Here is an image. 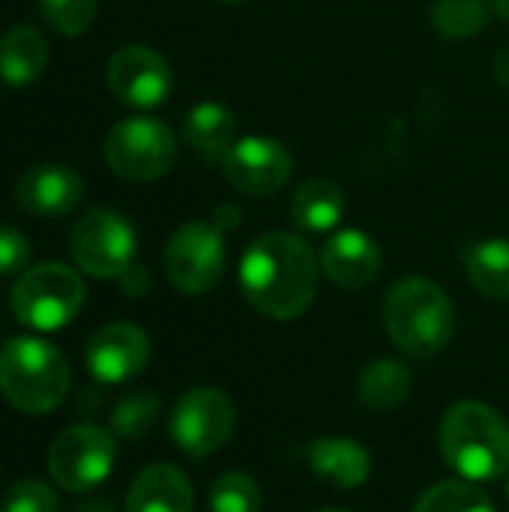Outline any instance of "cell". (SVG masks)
Masks as SVG:
<instances>
[{"label":"cell","instance_id":"cell-1","mask_svg":"<svg viewBox=\"0 0 509 512\" xmlns=\"http://www.w3.org/2000/svg\"><path fill=\"white\" fill-rule=\"evenodd\" d=\"M237 279L255 312L273 321H294L318 294V258L300 234L270 231L249 243Z\"/></svg>","mask_w":509,"mask_h":512},{"label":"cell","instance_id":"cell-2","mask_svg":"<svg viewBox=\"0 0 509 512\" xmlns=\"http://www.w3.org/2000/svg\"><path fill=\"white\" fill-rule=\"evenodd\" d=\"M384 327L405 357L432 360L453 342L456 309L438 282L408 276L399 279L384 300Z\"/></svg>","mask_w":509,"mask_h":512},{"label":"cell","instance_id":"cell-3","mask_svg":"<svg viewBox=\"0 0 509 512\" xmlns=\"http://www.w3.org/2000/svg\"><path fill=\"white\" fill-rule=\"evenodd\" d=\"M438 441L447 465L471 483H492L509 471L507 420L483 402L453 405L441 420Z\"/></svg>","mask_w":509,"mask_h":512},{"label":"cell","instance_id":"cell-4","mask_svg":"<svg viewBox=\"0 0 509 512\" xmlns=\"http://www.w3.org/2000/svg\"><path fill=\"white\" fill-rule=\"evenodd\" d=\"M0 393L24 414H48L69 393V363L45 339H9L0 348Z\"/></svg>","mask_w":509,"mask_h":512},{"label":"cell","instance_id":"cell-5","mask_svg":"<svg viewBox=\"0 0 509 512\" xmlns=\"http://www.w3.org/2000/svg\"><path fill=\"white\" fill-rule=\"evenodd\" d=\"M9 303L24 327L54 333L78 318L84 306V282L72 267L45 261L18 276Z\"/></svg>","mask_w":509,"mask_h":512},{"label":"cell","instance_id":"cell-6","mask_svg":"<svg viewBox=\"0 0 509 512\" xmlns=\"http://www.w3.org/2000/svg\"><path fill=\"white\" fill-rule=\"evenodd\" d=\"M174 159L177 138L171 126L156 117H126L105 135V162L129 183H150L162 177Z\"/></svg>","mask_w":509,"mask_h":512},{"label":"cell","instance_id":"cell-7","mask_svg":"<svg viewBox=\"0 0 509 512\" xmlns=\"http://www.w3.org/2000/svg\"><path fill=\"white\" fill-rule=\"evenodd\" d=\"M69 252L87 276L117 279L129 264H135L138 237L126 216L96 207L75 222L69 234Z\"/></svg>","mask_w":509,"mask_h":512},{"label":"cell","instance_id":"cell-8","mask_svg":"<svg viewBox=\"0 0 509 512\" xmlns=\"http://www.w3.org/2000/svg\"><path fill=\"white\" fill-rule=\"evenodd\" d=\"M114 459H117L114 438L93 423H78L54 438L48 450V471L60 489L81 495L108 480Z\"/></svg>","mask_w":509,"mask_h":512},{"label":"cell","instance_id":"cell-9","mask_svg":"<svg viewBox=\"0 0 509 512\" xmlns=\"http://www.w3.org/2000/svg\"><path fill=\"white\" fill-rule=\"evenodd\" d=\"M165 273L183 294H207L225 273V231L216 222H186L165 246Z\"/></svg>","mask_w":509,"mask_h":512},{"label":"cell","instance_id":"cell-10","mask_svg":"<svg viewBox=\"0 0 509 512\" xmlns=\"http://www.w3.org/2000/svg\"><path fill=\"white\" fill-rule=\"evenodd\" d=\"M234 420H237V411L225 390L192 387L174 402L168 429H171L174 444L186 456L204 459L216 453L219 447H225V441L234 432Z\"/></svg>","mask_w":509,"mask_h":512},{"label":"cell","instance_id":"cell-11","mask_svg":"<svg viewBox=\"0 0 509 512\" xmlns=\"http://www.w3.org/2000/svg\"><path fill=\"white\" fill-rule=\"evenodd\" d=\"M219 168L237 192L249 198H267L291 180L294 159L288 147L276 138L243 135L231 144Z\"/></svg>","mask_w":509,"mask_h":512},{"label":"cell","instance_id":"cell-12","mask_svg":"<svg viewBox=\"0 0 509 512\" xmlns=\"http://www.w3.org/2000/svg\"><path fill=\"white\" fill-rule=\"evenodd\" d=\"M108 87L123 105L156 108L171 96L174 75L168 60L150 45H123L108 60Z\"/></svg>","mask_w":509,"mask_h":512},{"label":"cell","instance_id":"cell-13","mask_svg":"<svg viewBox=\"0 0 509 512\" xmlns=\"http://www.w3.org/2000/svg\"><path fill=\"white\" fill-rule=\"evenodd\" d=\"M150 360V339L141 327L117 321L99 327L84 348L90 375L102 384H126L144 372Z\"/></svg>","mask_w":509,"mask_h":512},{"label":"cell","instance_id":"cell-14","mask_svg":"<svg viewBox=\"0 0 509 512\" xmlns=\"http://www.w3.org/2000/svg\"><path fill=\"white\" fill-rule=\"evenodd\" d=\"M84 198V183L69 165H30L15 183V201L24 213L39 219H57L72 213Z\"/></svg>","mask_w":509,"mask_h":512},{"label":"cell","instance_id":"cell-15","mask_svg":"<svg viewBox=\"0 0 509 512\" xmlns=\"http://www.w3.org/2000/svg\"><path fill=\"white\" fill-rule=\"evenodd\" d=\"M321 267L333 285L360 291V288H369L381 276L384 252L372 240V234L360 228H342L327 237L321 249Z\"/></svg>","mask_w":509,"mask_h":512},{"label":"cell","instance_id":"cell-16","mask_svg":"<svg viewBox=\"0 0 509 512\" xmlns=\"http://www.w3.org/2000/svg\"><path fill=\"white\" fill-rule=\"evenodd\" d=\"M195 492L174 465H147L129 486L126 512H192Z\"/></svg>","mask_w":509,"mask_h":512},{"label":"cell","instance_id":"cell-17","mask_svg":"<svg viewBox=\"0 0 509 512\" xmlns=\"http://www.w3.org/2000/svg\"><path fill=\"white\" fill-rule=\"evenodd\" d=\"M309 468L327 486L351 492L369 480L372 456L360 441L333 435V438H318L309 444Z\"/></svg>","mask_w":509,"mask_h":512},{"label":"cell","instance_id":"cell-18","mask_svg":"<svg viewBox=\"0 0 509 512\" xmlns=\"http://www.w3.org/2000/svg\"><path fill=\"white\" fill-rule=\"evenodd\" d=\"M183 141L210 165H222L237 141V117L219 102H198L183 120Z\"/></svg>","mask_w":509,"mask_h":512},{"label":"cell","instance_id":"cell-19","mask_svg":"<svg viewBox=\"0 0 509 512\" xmlns=\"http://www.w3.org/2000/svg\"><path fill=\"white\" fill-rule=\"evenodd\" d=\"M48 63V45L30 24H15L0 39V78L12 87L33 84Z\"/></svg>","mask_w":509,"mask_h":512},{"label":"cell","instance_id":"cell-20","mask_svg":"<svg viewBox=\"0 0 509 512\" xmlns=\"http://www.w3.org/2000/svg\"><path fill=\"white\" fill-rule=\"evenodd\" d=\"M291 222L306 234H327L345 216V195L333 180H309L291 198Z\"/></svg>","mask_w":509,"mask_h":512},{"label":"cell","instance_id":"cell-21","mask_svg":"<svg viewBox=\"0 0 509 512\" xmlns=\"http://www.w3.org/2000/svg\"><path fill=\"white\" fill-rule=\"evenodd\" d=\"M411 369L399 360H375L357 378V396L369 411H396L411 396Z\"/></svg>","mask_w":509,"mask_h":512},{"label":"cell","instance_id":"cell-22","mask_svg":"<svg viewBox=\"0 0 509 512\" xmlns=\"http://www.w3.org/2000/svg\"><path fill=\"white\" fill-rule=\"evenodd\" d=\"M465 270L471 285L498 303H509V240L492 237L468 246L465 252Z\"/></svg>","mask_w":509,"mask_h":512},{"label":"cell","instance_id":"cell-23","mask_svg":"<svg viewBox=\"0 0 509 512\" xmlns=\"http://www.w3.org/2000/svg\"><path fill=\"white\" fill-rule=\"evenodd\" d=\"M432 27L447 39H471L483 33L495 15L492 0H435Z\"/></svg>","mask_w":509,"mask_h":512},{"label":"cell","instance_id":"cell-24","mask_svg":"<svg viewBox=\"0 0 509 512\" xmlns=\"http://www.w3.org/2000/svg\"><path fill=\"white\" fill-rule=\"evenodd\" d=\"M414 512H495V504L471 483L444 480L420 495Z\"/></svg>","mask_w":509,"mask_h":512},{"label":"cell","instance_id":"cell-25","mask_svg":"<svg viewBox=\"0 0 509 512\" xmlns=\"http://www.w3.org/2000/svg\"><path fill=\"white\" fill-rule=\"evenodd\" d=\"M162 414V402L156 393L150 390H135V393H126L114 411H111V429L120 435V438H141L147 435L156 420Z\"/></svg>","mask_w":509,"mask_h":512},{"label":"cell","instance_id":"cell-26","mask_svg":"<svg viewBox=\"0 0 509 512\" xmlns=\"http://www.w3.org/2000/svg\"><path fill=\"white\" fill-rule=\"evenodd\" d=\"M261 489L246 471H228L210 486V512H261Z\"/></svg>","mask_w":509,"mask_h":512},{"label":"cell","instance_id":"cell-27","mask_svg":"<svg viewBox=\"0 0 509 512\" xmlns=\"http://www.w3.org/2000/svg\"><path fill=\"white\" fill-rule=\"evenodd\" d=\"M39 12L60 36H78L93 24L96 0H39Z\"/></svg>","mask_w":509,"mask_h":512},{"label":"cell","instance_id":"cell-28","mask_svg":"<svg viewBox=\"0 0 509 512\" xmlns=\"http://www.w3.org/2000/svg\"><path fill=\"white\" fill-rule=\"evenodd\" d=\"M57 495L51 486L39 483V480H18L3 504H0V512H57Z\"/></svg>","mask_w":509,"mask_h":512},{"label":"cell","instance_id":"cell-29","mask_svg":"<svg viewBox=\"0 0 509 512\" xmlns=\"http://www.w3.org/2000/svg\"><path fill=\"white\" fill-rule=\"evenodd\" d=\"M30 264V240L9 225H0V276L24 273Z\"/></svg>","mask_w":509,"mask_h":512},{"label":"cell","instance_id":"cell-30","mask_svg":"<svg viewBox=\"0 0 509 512\" xmlns=\"http://www.w3.org/2000/svg\"><path fill=\"white\" fill-rule=\"evenodd\" d=\"M117 282H120V288H123L126 294H132V297H141V294L150 291V273H147L141 264H129V267L117 276Z\"/></svg>","mask_w":509,"mask_h":512},{"label":"cell","instance_id":"cell-31","mask_svg":"<svg viewBox=\"0 0 509 512\" xmlns=\"http://www.w3.org/2000/svg\"><path fill=\"white\" fill-rule=\"evenodd\" d=\"M213 216H216L213 222H216L222 231H234V228L240 225V210H237L234 204H219Z\"/></svg>","mask_w":509,"mask_h":512},{"label":"cell","instance_id":"cell-32","mask_svg":"<svg viewBox=\"0 0 509 512\" xmlns=\"http://www.w3.org/2000/svg\"><path fill=\"white\" fill-rule=\"evenodd\" d=\"M492 75H495V81H501L504 87H509V48L498 51L492 57Z\"/></svg>","mask_w":509,"mask_h":512},{"label":"cell","instance_id":"cell-33","mask_svg":"<svg viewBox=\"0 0 509 512\" xmlns=\"http://www.w3.org/2000/svg\"><path fill=\"white\" fill-rule=\"evenodd\" d=\"M492 6H495V15L509 24V0H492Z\"/></svg>","mask_w":509,"mask_h":512},{"label":"cell","instance_id":"cell-34","mask_svg":"<svg viewBox=\"0 0 509 512\" xmlns=\"http://www.w3.org/2000/svg\"><path fill=\"white\" fill-rule=\"evenodd\" d=\"M78 512H114V507H111V504H105V501H90L87 507H81Z\"/></svg>","mask_w":509,"mask_h":512},{"label":"cell","instance_id":"cell-35","mask_svg":"<svg viewBox=\"0 0 509 512\" xmlns=\"http://www.w3.org/2000/svg\"><path fill=\"white\" fill-rule=\"evenodd\" d=\"M318 512H351V510H342V507H324V510Z\"/></svg>","mask_w":509,"mask_h":512},{"label":"cell","instance_id":"cell-36","mask_svg":"<svg viewBox=\"0 0 509 512\" xmlns=\"http://www.w3.org/2000/svg\"><path fill=\"white\" fill-rule=\"evenodd\" d=\"M225 3H243V0H225Z\"/></svg>","mask_w":509,"mask_h":512}]
</instances>
